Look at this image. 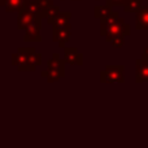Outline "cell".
<instances>
[{"instance_id":"obj_6","label":"cell","mask_w":148,"mask_h":148,"mask_svg":"<svg viewBox=\"0 0 148 148\" xmlns=\"http://www.w3.org/2000/svg\"><path fill=\"white\" fill-rule=\"evenodd\" d=\"M70 38H72V29H53L52 31V40L59 43L60 48H65Z\"/></svg>"},{"instance_id":"obj_23","label":"cell","mask_w":148,"mask_h":148,"mask_svg":"<svg viewBox=\"0 0 148 148\" xmlns=\"http://www.w3.org/2000/svg\"><path fill=\"white\" fill-rule=\"evenodd\" d=\"M25 1H27V0H25Z\"/></svg>"},{"instance_id":"obj_5","label":"cell","mask_w":148,"mask_h":148,"mask_svg":"<svg viewBox=\"0 0 148 148\" xmlns=\"http://www.w3.org/2000/svg\"><path fill=\"white\" fill-rule=\"evenodd\" d=\"M135 82H148V59H136L135 61Z\"/></svg>"},{"instance_id":"obj_13","label":"cell","mask_w":148,"mask_h":148,"mask_svg":"<svg viewBox=\"0 0 148 148\" xmlns=\"http://www.w3.org/2000/svg\"><path fill=\"white\" fill-rule=\"evenodd\" d=\"M113 9L112 7L104 4V5H96L94 9V16L100 21H108L113 16Z\"/></svg>"},{"instance_id":"obj_8","label":"cell","mask_w":148,"mask_h":148,"mask_svg":"<svg viewBox=\"0 0 148 148\" xmlns=\"http://www.w3.org/2000/svg\"><path fill=\"white\" fill-rule=\"evenodd\" d=\"M36 18L38 17H36L35 14L27 12L26 9H22L21 12H18V14H17V29L18 30H26Z\"/></svg>"},{"instance_id":"obj_3","label":"cell","mask_w":148,"mask_h":148,"mask_svg":"<svg viewBox=\"0 0 148 148\" xmlns=\"http://www.w3.org/2000/svg\"><path fill=\"white\" fill-rule=\"evenodd\" d=\"M62 59L69 65H77V66L83 65V56H82V53H79L77 47H65Z\"/></svg>"},{"instance_id":"obj_22","label":"cell","mask_w":148,"mask_h":148,"mask_svg":"<svg viewBox=\"0 0 148 148\" xmlns=\"http://www.w3.org/2000/svg\"><path fill=\"white\" fill-rule=\"evenodd\" d=\"M68 1H72V0H68Z\"/></svg>"},{"instance_id":"obj_16","label":"cell","mask_w":148,"mask_h":148,"mask_svg":"<svg viewBox=\"0 0 148 148\" xmlns=\"http://www.w3.org/2000/svg\"><path fill=\"white\" fill-rule=\"evenodd\" d=\"M25 9L27 12L35 14L36 17H39V13H40V4H39L38 0H27L25 1Z\"/></svg>"},{"instance_id":"obj_19","label":"cell","mask_w":148,"mask_h":148,"mask_svg":"<svg viewBox=\"0 0 148 148\" xmlns=\"http://www.w3.org/2000/svg\"><path fill=\"white\" fill-rule=\"evenodd\" d=\"M110 46L113 47V48H122L123 46H125V36H121V38H117L114 39V40L110 42Z\"/></svg>"},{"instance_id":"obj_21","label":"cell","mask_w":148,"mask_h":148,"mask_svg":"<svg viewBox=\"0 0 148 148\" xmlns=\"http://www.w3.org/2000/svg\"><path fill=\"white\" fill-rule=\"evenodd\" d=\"M147 5H148V0H147Z\"/></svg>"},{"instance_id":"obj_15","label":"cell","mask_w":148,"mask_h":148,"mask_svg":"<svg viewBox=\"0 0 148 148\" xmlns=\"http://www.w3.org/2000/svg\"><path fill=\"white\" fill-rule=\"evenodd\" d=\"M143 7H144L143 0H130V1L123 7V12H126V13H138Z\"/></svg>"},{"instance_id":"obj_18","label":"cell","mask_w":148,"mask_h":148,"mask_svg":"<svg viewBox=\"0 0 148 148\" xmlns=\"http://www.w3.org/2000/svg\"><path fill=\"white\" fill-rule=\"evenodd\" d=\"M105 4L109 7H125L130 0H105Z\"/></svg>"},{"instance_id":"obj_9","label":"cell","mask_w":148,"mask_h":148,"mask_svg":"<svg viewBox=\"0 0 148 148\" xmlns=\"http://www.w3.org/2000/svg\"><path fill=\"white\" fill-rule=\"evenodd\" d=\"M47 68L46 69L48 70H56V72L61 73L65 75V65H66V62H65L64 59H61V57L59 56L57 53H55L53 56L51 57V59L47 61Z\"/></svg>"},{"instance_id":"obj_12","label":"cell","mask_w":148,"mask_h":148,"mask_svg":"<svg viewBox=\"0 0 148 148\" xmlns=\"http://www.w3.org/2000/svg\"><path fill=\"white\" fill-rule=\"evenodd\" d=\"M72 13L70 12H61L59 16L56 17L53 22V29H72Z\"/></svg>"},{"instance_id":"obj_7","label":"cell","mask_w":148,"mask_h":148,"mask_svg":"<svg viewBox=\"0 0 148 148\" xmlns=\"http://www.w3.org/2000/svg\"><path fill=\"white\" fill-rule=\"evenodd\" d=\"M42 62V55L38 53L34 47H27V64H26L25 72H35L36 66Z\"/></svg>"},{"instance_id":"obj_10","label":"cell","mask_w":148,"mask_h":148,"mask_svg":"<svg viewBox=\"0 0 148 148\" xmlns=\"http://www.w3.org/2000/svg\"><path fill=\"white\" fill-rule=\"evenodd\" d=\"M0 5L8 13H18L22 9H25V0H0Z\"/></svg>"},{"instance_id":"obj_2","label":"cell","mask_w":148,"mask_h":148,"mask_svg":"<svg viewBox=\"0 0 148 148\" xmlns=\"http://www.w3.org/2000/svg\"><path fill=\"white\" fill-rule=\"evenodd\" d=\"M101 83H122L125 82V68L122 65H107L100 72Z\"/></svg>"},{"instance_id":"obj_11","label":"cell","mask_w":148,"mask_h":148,"mask_svg":"<svg viewBox=\"0 0 148 148\" xmlns=\"http://www.w3.org/2000/svg\"><path fill=\"white\" fill-rule=\"evenodd\" d=\"M136 30H148V5H144L135 17Z\"/></svg>"},{"instance_id":"obj_1","label":"cell","mask_w":148,"mask_h":148,"mask_svg":"<svg viewBox=\"0 0 148 148\" xmlns=\"http://www.w3.org/2000/svg\"><path fill=\"white\" fill-rule=\"evenodd\" d=\"M130 34L131 26L122 17H120L117 12L113 13L108 21H100V35L104 36L108 43L121 36H129Z\"/></svg>"},{"instance_id":"obj_14","label":"cell","mask_w":148,"mask_h":148,"mask_svg":"<svg viewBox=\"0 0 148 148\" xmlns=\"http://www.w3.org/2000/svg\"><path fill=\"white\" fill-rule=\"evenodd\" d=\"M40 77L42 78H46V81L48 83H55V82L60 81L61 78H64V74L56 72V70H48V69H44L40 72Z\"/></svg>"},{"instance_id":"obj_17","label":"cell","mask_w":148,"mask_h":148,"mask_svg":"<svg viewBox=\"0 0 148 148\" xmlns=\"http://www.w3.org/2000/svg\"><path fill=\"white\" fill-rule=\"evenodd\" d=\"M60 13H61V10H60V7H59V5H55V7L52 8L51 10H49L48 16H47V18H46L47 23H49V25H53L55 20H56V17L60 14Z\"/></svg>"},{"instance_id":"obj_20","label":"cell","mask_w":148,"mask_h":148,"mask_svg":"<svg viewBox=\"0 0 148 148\" xmlns=\"http://www.w3.org/2000/svg\"><path fill=\"white\" fill-rule=\"evenodd\" d=\"M142 57H143V59H148V43L146 44V47H144V49H143V55H142Z\"/></svg>"},{"instance_id":"obj_4","label":"cell","mask_w":148,"mask_h":148,"mask_svg":"<svg viewBox=\"0 0 148 148\" xmlns=\"http://www.w3.org/2000/svg\"><path fill=\"white\" fill-rule=\"evenodd\" d=\"M40 21L42 18H36L30 26L25 30V35H23V40L25 42H40Z\"/></svg>"}]
</instances>
